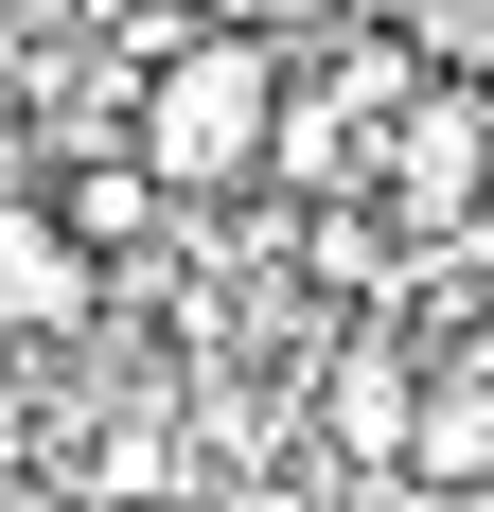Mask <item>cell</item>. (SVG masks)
I'll return each mask as SVG.
<instances>
[{"label":"cell","mask_w":494,"mask_h":512,"mask_svg":"<svg viewBox=\"0 0 494 512\" xmlns=\"http://www.w3.org/2000/svg\"><path fill=\"white\" fill-rule=\"evenodd\" d=\"M336 442H353V460H406V442H424V389H406V354H389V336L336 371Z\"/></svg>","instance_id":"5"},{"label":"cell","mask_w":494,"mask_h":512,"mask_svg":"<svg viewBox=\"0 0 494 512\" xmlns=\"http://www.w3.org/2000/svg\"><path fill=\"white\" fill-rule=\"evenodd\" d=\"M0 195H18V89H0Z\"/></svg>","instance_id":"7"},{"label":"cell","mask_w":494,"mask_h":512,"mask_svg":"<svg viewBox=\"0 0 494 512\" xmlns=\"http://www.w3.org/2000/svg\"><path fill=\"white\" fill-rule=\"evenodd\" d=\"M283 142V53L265 36H159L142 53V159H159V195H230L247 159Z\"/></svg>","instance_id":"1"},{"label":"cell","mask_w":494,"mask_h":512,"mask_svg":"<svg viewBox=\"0 0 494 512\" xmlns=\"http://www.w3.org/2000/svg\"><path fill=\"white\" fill-rule=\"evenodd\" d=\"M494 177V106L459 89V106H424V124H406V212H459Z\"/></svg>","instance_id":"4"},{"label":"cell","mask_w":494,"mask_h":512,"mask_svg":"<svg viewBox=\"0 0 494 512\" xmlns=\"http://www.w3.org/2000/svg\"><path fill=\"white\" fill-rule=\"evenodd\" d=\"M36 460V389H18V354H0V477Z\"/></svg>","instance_id":"6"},{"label":"cell","mask_w":494,"mask_h":512,"mask_svg":"<svg viewBox=\"0 0 494 512\" xmlns=\"http://www.w3.org/2000/svg\"><path fill=\"white\" fill-rule=\"evenodd\" d=\"M230 512H300V495H230Z\"/></svg>","instance_id":"8"},{"label":"cell","mask_w":494,"mask_h":512,"mask_svg":"<svg viewBox=\"0 0 494 512\" xmlns=\"http://www.w3.org/2000/svg\"><path fill=\"white\" fill-rule=\"evenodd\" d=\"M106 318V265L53 230V195H0V354H36V336H89Z\"/></svg>","instance_id":"2"},{"label":"cell","mask_w":494,"mask_h":512,"mask_svg":"<svg viewBox=\"0 0 494 512\" xmlns=\"http://www.w3.org/2000/svg\"><path fill=\"white\" fill-rule=\"evenodd\" d=\"M159 212H177V195H159V159L124 142V159H89V177L53 195V230H71V248H89V265H124V248H142V230H159Z\"/></svg>","instance_id":"3"}]
</instances>
